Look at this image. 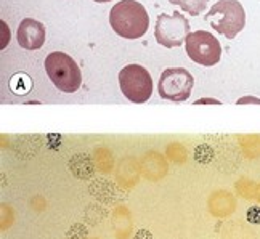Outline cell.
<instances>
[{
	"instance_id": "15",
	"label": "cell",
	"mask_w": 260,
	"mask_h": 239,
	"mask_svg": "<svg viewBox=\"0 0 260 239\" xmlns=\"http://www.w3.org/2000/svg\"><path fill=\"white\" fill-rule=\"evenodd\" d=\"M90 191H92V194H95L100 201L103 202H109L113 197V186L111 183H108L105 180H98L92 185V188H90Z\"/></svg>"
},
{
	"instance_id": "26",
	"label": "cell",
	"mask_w": 260,
	"mask_h": 239,
	"mask_svg": "<svg viewBox=\"0 0 260 239\" xmlns=\"http://www.w3.org/2000/svg\"><path fill=\"white\" fill-rule=\"evenodd\" d=\"M255 199H258V201H260V186L257 188V191H255Z\"/></svg>"
},
{
	"instance_id": "6",
	"label": "cell",
	"mask_w": 260,
	"mask_h": 239,
	"mask_svg": "<svg viewBox=\"0 0 260 239\" xmlns=\"http://www.w3.org/2000/svg\"><path fill=\"white\" fill-rule=\"evenodd\" d=\"M185 50L191 61L207 67L217 64L222 58V45L214 34L206 31L189 32L185 41Z\"/></svg>"
},
{
	"instance_id": "7",
	"label": "cell",
	"mask_w": 260,
	"mask_h": 239,
	"mask_svg": "<svg viewBox=\"0 0 260 239\" xmlns=\"http://www.w3.org/2000/svg\"><path fill=\"white\" fill-rule=\"evenodd\" d=\"M188 36L189 23L180 12H174L172 15L162 13L157 16L154 27V37L157 44H161L166 48L180 47L185 44Z\"/></svg>"
},
{
	"instance_id": "23",
	"label": "cell",
	"mask_w": 260,
	"mask_h": 239,
	"mask_svg": "<svg viewBox=\"0 0 260 239\" xmlns=\"http://www.w3.org/2000/svg\"><path fill=\"white\" fill-rule=\"evenodd\" d=\"M134 239H154V237H153V234L149 233L148 230H143V228H142V230H137Z\"/></svg>"
},
{
	"instance_id": "13",
	"label": "cell",
	"mask_w": 260,
	"mask_h": 239,
	"mask_svg": "<svg viewBox=\"0 0 260 239\" xmlns=\"http://www.w3.org/2000/svg\"><path fill=\"white\" fill-rule=\"evenodd\" d=\"M132 230L130 225V215L125 207H119L114 212V231L117 234V239H127Z\"/></svg>"
},
{
	"instance_id": "16",
	"label": "cell",
	"mask_w": 260,
	"mask_h": 239,
	"mask_svg": "<svg viewBox=\"0 0 260 239\" xmlns=\"http://www.w3.org/2000/svg\"><path fill=\"white\" fill-rule=\"evenodd\" d=\"M167 157L171 159V161H174L175 164H183L186 161V151L182 145L172 143L167 148Z\"/></svg>"
},
{
	"instance_id": "21",
	"label": "cell",
	"mask_w": 260,
	"mask_h": 239,
	"mask_svg": "<svg viewBox=\"0 0 260 239\" xmlns=\"http://www.w3.org/2000/svg\"><path fill=\"white\" fill-rule=\"evenodd\" d=\"M13 223V212H12V207L4 204L2 206V230H7Z\"/></svg>"
},
{
	"instance_id": "9",
	"label": "cell",
	"mask_w": 260,
	"mask_h": 239,
	"mask_svg": "<svg viewBox=\"0 0 260 239\" xmlns=\"http://www.w3.org/2000/svg\"><path fill=\"white\" fill-rule=\"evenodd\" d=\"M207 206H209V211H211L212 215L226 217L230 214H233L236 202H235V197L232 193L220 190V191H215L211 194V197H209V201H207Z\"/></svg>"
},
{
	"instance_id": "2",
	"label": "cell",
	"mask_w": 260,
	"mask_h": 239,
	"mask_svg": "<svg viewBox=\"0 0 260 239\" xmlns=\"http://www.w3.org/2000/svg\"><path fill=\"white\" fill-rule=\"evenodd\" d=\"M206 19L214 31L235 39L246 26V12L238 0H218L207 12Z\"/></svg>"
},
{
	"instance_id": "12",
	"label": "cell",
	"mask_w": 260,
	"mask_h": 239,
	"mask_svg": "<svg viewBox=\"0 0 260 239\" xmlns=\"http://www.w3.org/2000/svg\"><path fill=\"white\" fill-rule=\"evenodd\" d=\"M117 180L122 186H134L138 180V165L132 159H125L117 168Z\"/></svg>"
},
{
	"instance_id": "20",
	"label": "cell",
	"mask_w": 260,
	"mask_h": 239,
	"mask_svg": "<svg viewBox=\"0 0 260 239\" xmlns=\"http://www.w3.org/2000/svg\"><path fill=\"white\" fill-rule=\"evenodd\" d=\"M66 236H68V239H85L87 237V228L82 223H76L69 228Z\"/></svg>"
},
{
	"instance_id": "17",
	"label": "cell",
	"mask_w": 260,
	"mask_h": 239,
	"mask_svg": "<svg viewBox=\"0 0 260 239\" xmlns=\"http://www.w3.org/2000/svg\"><path fill=\"white\" fill-rule=\"evenodd\" d=\"M105 215H106L105 209L98 207V206H88L85 211V222L90 225H96L103 220Z\"/></svg>"
},
{
	"instance_id": "4",
	"label": "cell",
	"mask_w": 260,
	"mask_h": 239,
	"mask_svg": "<svg viewBox=\"0 0 260 239\" xmlns=\"http://www.w3.org/2000/svg\"><path fill=\"white\" fill-rule=\"evenodd\" d=\"M119 85L132 103H146L153 95V77L140 64H128L119 73Z\"/></svg>"
},
{
	"instance_id": "8",
	"label": "cell",
	"mask_w": 260,
	"mask_h": 239,
	"mask_svg": "<svg viewBox=\"0 0 260 239\" xmlns=\"http://www.w3.org/2000/svg\"><path fill=\"white\" fill-rule=\"evenodd\" d=\"M18 44L26 50H39L45 44V26L32 18L23 19L18 26Z\"/></svg>"
},
{
	"instance_id": "3",
	"label": "cell",
	"mask_w": 260,
	"mask_h": 239,
	"mask_svg": "<svg viewBox=\"0 0 260 239\" xmlns=\"http://www.w3.org/2000/svg\"><path fill=\"white\" fill-rule=\"evenodd\" d=\"M45 71L53 85L64 93H74L82 85V74L74 59L63 53L53 52L45 58Z\"/></svg>"
},
{
	"instance_id": "18",
	"label": "cell",
	"mask_w": 260,
	"mask_h": 239,
	"mask_svg": "<svg viewBox=\"0 0 260 239\" xmlns=\"http://www.w3.org/2000/svg\"><path fill=\"white\" fill-rule=\"evenodd\" d=\"M194 159L201 164H211L214 159V149L209 145H199L194 151Z\"/></svg>"
},
{
	"instance_id": "24",
	"label": "cell",
	"mask_w": 260,
	"mask_h": 239,
	"mask_svg": "<svg viewBox=\"0 0 260 239\" xmlns=\"http://www.w3.org/2000/svg\"><path fill=\"white\" fill-rule=\"evenodd\" d=\"M236 103H238V105H246V103H255V105H260V99L255 98V96H244V98H239Z\"/></svg>"
},
{
	"instance_id": "11",
	"label": "cell",
	"mask_w": 260,
	"mask_h": 239,
	"mask_svg": "<svg viewBox=\"0 0 260 239\" xmlns=\"http://www.w3.org/2000/svg\"><path fill=\"white\" fill-rule=\"evenodd\" d=\"M69 170L73 172L74 177L81 178V180H87V178L93 177L95 165L88 154H76L69 161Z\"/></svg>"
},
{
	"instance_id": "22",
	"label": "cell",
	"mask_w": 260,
	"mask_h": 239,
	"mask_svg": "<svg viewBox=\"0 0 260 239\" xmlns=\"http://www.w3.org/2000/svg\"><path fill=\"white\" fill-rule=\"evenodd\" d=\"M246 218L249 223L252 225H260V207L257 206H252L247 209V214H246Z\"/></svg>"
},
{
	"instance_id": "19",
	"label": "cell",
	"mask_w": 260,
	"mask_h": 239,
	"mask_svg": "<svg viewBox=\"0 0 260 239\" xmlns=\"http://www.w3.org/2000/svg\"><path fill=\"white\" fill-rule=\"evenodd\" d=\"M95 161H96V165H98L100 170L105 172V174H108L113 168V157L106 151V149H102L100 153H96Z\"/></svg>"
},
{
	"instance_id": "27",
	"label": "cell",
	"mask_w": 260,
	"mask_h": 239,
	"mask_svg": "<svg viewBox=\"0 0 260 239\" xmlns=\"http://www.w3.org/2000/svg\"><path fill=\"white\" fill-rule=\"evenodd\" d=\"M95 2H98V4H105V2H111V0H95Z\"/></svg>"
},
{
	"instance_id": "1",
	"label": "cell",
	"mask_w": 260,
	"mask_h": 239,
	"mask_svg": "<svg viewBox=\"0 0 260 239\" xmlns=\"http://www.w3.org/2000/svg\"><path fill=\"white\" fill-rule=\"evenodd\" d=\"M109 24L113 31L124 39H140L149 29L146 8L137 0H121L109 12Z\"/></svg>"
},
{
	"instance_id": "25",
	"label": "cell",
	"mask_w": 260,
	"mask_h": 239,
	"mask_svg": "<svg viewBox=\"0 0 260 239\" xmlns=\"http://www.w3.org/2000/svg\"><path fill=\"white\" fill-rule=\"evenodd\" d=\"M204 103H215V105H218L220 101H217V99H198V101H196V105H204Z\"/></svg>"
},
{
	"instance_id": "5",
	"label": "cell",
	"mask_w": 260,
	"mask_h": 239,
	"mask_svg": "<svg viewBox=\"0 0 260 239\" xmlns=\"http://www.w3.org/2000/svg\"><path fill=\"white\" fill-rule=\"evenodd\" d=\"M194 87V77L185 67H169L159 77L157 90L164 99L175 103L186 101Z\"/></svg>"
},
{
	"instance_id": "14",
	"label": "cell",
	"mask_w": 260,
	"mask_h": 239,
	"mask_svg": "<svg viewBox=\"0 0 260 239\" xmlns=\"http://www.w3.org/2000/svg\"><path fill=\"white\" fill-rule=\"evenodd\" d=\"M171 4L178 5L180 8L191 16H199L209 5V0H169Z\"/></svg>"
},
{
	"instance_id": "10",
	"label": "cell",
	"mask_w": 260,
	"mask_h": 239,
	"mask_svg": "<svg viewBox=\"0 0 260 239\" xmlns=\"http://www.w3.org/2000/svg\"><path fill=\"white\" fill-rule=\"evenodd\" d=\"M142 172L143 175L151 182H157L161 180L162 177H166L167 174V162L166 159L157 154V153H148L143 161H142Z\"/></svg>"
}]
</instances>
